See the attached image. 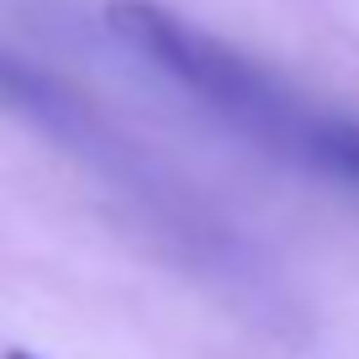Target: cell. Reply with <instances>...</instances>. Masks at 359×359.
Returning <instances> with one entry per match:
<instances>
[{"label": "cell", "instance_id": "obj_1", "mask_svg": "<svg viewBox=\"0 0 359 359\" xmlns=\"http://www.w3.org/2000/svg\"><path fill=\"white\" fill-rule=\"evenodd\" d=\"M106 27H111L127 48H137L154 69H164L169 79H180L191 95H201V101L212 106L222 122H233L243 137L348 180L354 148H359V127L333 122V116L302 106L291 90L275 85L254 58L233 53V48L217 43L212 32L191 27L185 16L164 11L154 0H111V6H106Z\"/></svg>", "mask_w": 359, "mask_h": 359}, {"label": "cell", "instance_id": "obj_2", "mask_svg": "<svg viewBox=\"0 0 359 359\" xmlns=\"http://www.w3.org/2000/svg\"><path fill=\"white\" fill-rule=\"evenodd\" d=\"M0 106H11L43 127H58V133H79V122H85L74 95H64L43 69H32L27 58L6 53V48H0Z\"/></svg>", "mask_w": 359, "mask_h": 359}, {"label": "cell", "instance_id": "obj_3", "mask_svg": "<svg viewBox=\"0 0 359 359\" xmlns=\"http://www.w3.org/2000/svg\"><path fill=\"white\" fill-rule=\"evenodd\" d=\"M6 359H43V354H27V348H11Z\"/></svg>", "mask_w": 359, "mask_h": 359}, {"label": "cell", "instance_id": "obj_4", "mask_svg": "<svg viewBox=\"0 0 359 359\" xmlns=\"http://www.w3.org/2000/svg\"><path fill=\"white\" fill-rule=\"evenodd\" d=\"M348 180H359V154H354V169H348Z\"/></svg>", "mask_w": 359, "mask_h": 359}]
</instances>
